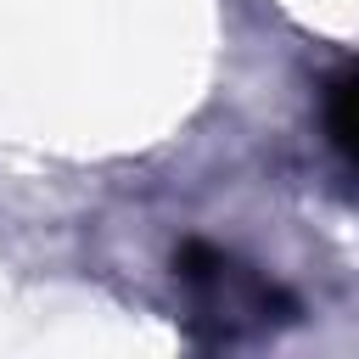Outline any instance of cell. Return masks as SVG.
I'll return each mask as SVG.
<instances>
[{"label": "cell", "instance_id": "2", "mask_svg": "<svg viewBox=\"0 0 359 359\" xmlns=\"http://www.w3.org/2000/svg\"><path fill=\"white\" fill-rule=\"evenodd\" d=\"M320 129H325V146L337 151V163L359 180V62H342L320 84Z\"/></svg>", "mask_w": 359, "mask_h": 359}, {"label": "cell", "instance_id": "1", "mask_svg": "<svg viewBox=\"0 0 359 359\" xmlns=\"http://www.w3.org/2000/svg\"><path fill=\"white\" fill-rule=\"evenodd\" d=\"M174 280L191 297V337L196 342H241L252 331H269L275 320H292V297L236 252L213 241H180L174 247Z\"/></svg>", "mask_w": 359, "mask_h": 359}]
</instances>
